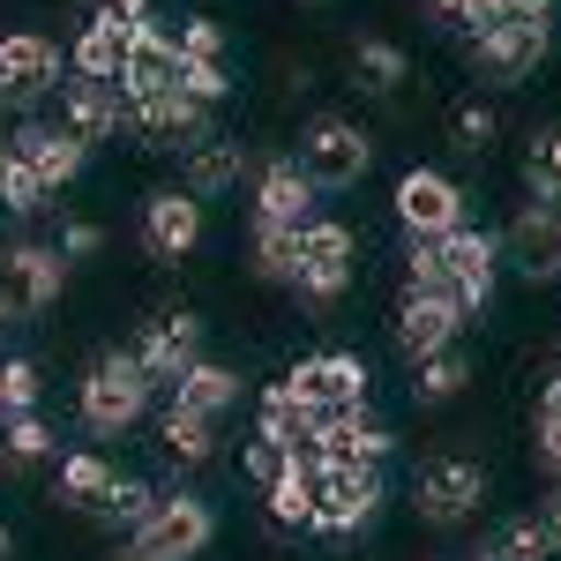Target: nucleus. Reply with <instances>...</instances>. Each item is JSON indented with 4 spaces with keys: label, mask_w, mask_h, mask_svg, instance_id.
Returning <instances> with one entry per match:
<instances>
[{
    "label": "nucleus",
    "mask_w": 561,
    "mask_h": 561,
    "mask_svg": "<svg viewBox=\"0 0 561 561\" xmlns=\"http://www.w3.org/2000/svg\"><path fill=\"white\" fill-rule=\"evenodd\" d=\"M173 38H180V60H225V53H232V38H225L217 15H187Z\"/></svg>",
    "instance_id": "a19ab883"
},
{
    "label": "nucleus",
    "mask_w": 561,
    "mask_h": 561,
    "mask_svg": "<svg viewBox=\"0 0 561 561\" xmlns=\"http://www.w3.org/2000/svg\"><path fill=\"white\" fill-rule=\"evenodd\" d=\"M389 449H397V434H389V420H375L367 404L322 420V434H314V457H322V465H389Z\"/></svg>",
    "instance_id": "aec40b11"
},
{
    "label": "nucleus",
    "mask_w": 561,
    "mask_h": 561,
    "mask_svg": "<svg viewBox=\"0 0 561 561\" xmlns=\"http://www.w3.org/2000/svg\"><path fill=\"white\" fill-rule=\"evenodd\" d=\"M128 45H135V15H113V8H90L76 45H68V68L90 76V83H121L128 68Z\"/></svg>",
    "instance_id": "a211bd4d"
},
{
    "label": "nucleus",
    "mask_w": 561,
    "mask_h": 561,
    "mask_svg": "<svg viewBox=\"0 0 561 561\" xmlns=\"http://www.w3.org/2000/svg\"><path fill=\"white\" fill-rule=\"evenodd\" d=\"M98 8H113V15H150V0H98Z\"/></svg>",
    "instance_id": "de8ad7c7"
},
{
    "label": "nucleus",
    "mask_w": 561,
    "mask_h": 561,
    "mask_svg": "<svg viewBox=\"0 0 561 561\" xmlns=\"http://www.w3.org/2000/svg\"><path fill=\"white\" fill-rule=\"evenodd\" d=\"M352 83L375 90V98L404 90V83H412V53H404V45H389V38H359V45H352Z\"/></svg>",
    "instance_id": "2f4dec72"
},
{
    "label": "nucleus",
    "mask_w": 561,
    "mask_h": 561,
    "mask_svg": "<svg viewBox=\"0 0 561 561\" xmlns=\"http://www.w3.org/2000/svg\"><path fill=\"white\" fill-rule=\"evenodd\" d=\"M472 561H554V547H547V531H539L531 517H517V524H502Z\"/></svg>",
    "instance_id": "58836bf2"
},
{
    "label": "nucleus",
    "mask_w": 561,
    "mask_h": 561,
    "mask_svg": "<svg viewBox=\"0 0 561 561\" xmlns=\"http://www.w3.org/2000/svg\"><path fill=\"white\" fill-rule=\"evenodd\" d=\"M554 375H561V367H554Z\"/></svg>",
    "instance_id": "603ef678"
},
{
    "label": "nucleus",
    "mask_w": 561,
    "mask_h": 561,
    "mask_svg": "<svg viewBox=\"0 0 561 561\" xmlns=\"http://www.w3.org/2000/svg\"><path fill=\"white\" fill-rule=\"evenodd\" d=\"M8 150H15V158H23V165H31L53 195H60L68 180H83V165H90V142H76L68 128H45V121H23Z\"/></svg>",
    "instance_id": "412c9836"
},
{
    "label": "nucleus",
    "mask_w": 561,
    "mask_h": 561,
    "mask_svg": "<svg viewBox=\"0 0 561 561\" xmlns=\"http://www.w3.org/2000/svg\"><path fill=\"white\" fill-rule=\"evenodd\" d=\"M494 135H502V113H494L486 98H457V105H449V142H457L465 158H486Z\"/></svg>",
    "instance_id": "f704fd0d"
},
{
    "label": "nucleus",
    "mask_w": 561,
    "mask_h": 561,
    "mask_svg": "<svg viewBox=\"0 0 561 561\" xmlns=\"http://www.w3.org/2000/svg\"><path fill=\"white\" fill-rule=\"evenodd\" d=\"M53 248H60L68 262H90L98 248H105V225H98V217H60V232H53Z\"/></svg>",
    "instance_id": "79ce46f5"
},
{
    "label": "nucleus",
    "mask_w": 561,
    "mask_h": 561,
    "mask_svg": "<svg viewBox=\"0 0 561 561\" xmlns=\"http://www.w3.org/2000/svg\"><path fill=\"white\" fill-rule=\"evenodd\" d=\"M531 457H539V472L561 486V420H539V442H531Z\"/></svg>",
    "instance_id": "c03bdc74"
},
{
    "label": "nucleus",
    "mask_w": 561,
    "mask_h": 561,
    "mask_svg": "<svg viewBox=\"0 0 561 561\" xmlns=\"http://www.w3.org/2000/svg\"><path fill=\"white\" fill-rule=\"evenodd\" d=\"M45 203H53V187H45L15 150H0V210H8V217H38Z\"/></svg>",
    "instance_id": "e433bc0d"
},
{
    "label": "nucleus",
    "mask_w": 561,
    "mask_h": 561,
    "mask_svg": "<svg viewBox=\"0 0 561 561\" xmlns=\"http://www.w3.org/2000/svg\"><path fill=\"white\" fill-rule=\"evenodd\" d=\"M300 457H307V449H300ZM285 465H293V449H277V442H262V434L248 442V449H240V472L255 479V486H270V479L285 472Z\"/></svg>",
    "instance_id": "37998d69"
},
{
    "label": "nucleus",
    "mask_w": 561,
    "mask_h": 561,
    "mask_svg": "<svg viewBox=\"0 0 561 561\" xmlns=\"http://www.w3.org/2000/svg\"><path fill=\"white\" fill-rule=\"evenodd\" d=\"M554 53V23H494V31H479L472 38V60H479V76H494V83H524L539 60Z\"/></svg>",
    "instance_id": "4468645a"
},
{
    "label": "nucleus",
    "mask_w": 561,
    "mask_h": 561,
    "mask_svg": "<svg viewBox=\"0 0 561 561\" xmlns=\"http://www.w3.org/2000/svg\"><path fill=\"white\" fill-rule=\"evenodd\" d=\"M307 217H314V180L293 165V158H270L255 173V225H285V232H300Z\"/></svg>",
    "instance_id": "5701e85b"
},
{
    "label": "nucleus",
    "mask_w": 561,
    "mask_h": 561,
    "mask_svg": "<svg viewBox=\"0 0 561 561\" xmlns=\"http://www.w3.org/2000/svg\"><path fill=\"white\" fill-rule=\"evenodd\" d=\"M60 90V45L38 31H8L0 38V105L8 113H31Z\"/></svg>",
    "instance_id": "1a4fd4ad"
},
{
    "label": "nucleus",
    "mask_w": 561,
    "mask_h": 561,
    "mask_svg": "<svg viewBox=\"0 0 561 561\" xmlns=\"http://www.w3.org/2000/svg\"><path fill=\"white\" fill-rule=\"evenodd\" d=\"M173 83H180V38L158 15H135V45H128V68H121V90L128 98H150V90H173Z\"/></svg>",
    "instance_id": "4be33fe9"
},
{
    "label": "nucleus",
    "mask_w": 561,
    "mask_h": 561,
    "mask_svg": "<svg viewBox=\"0 0 561 561\" xmlns=\"http://www.w3.org/2000/svg\"><path fill=\"white\" fill-rule=\"evenodd\" d=\"M255 277H270V285H300V232L255 225Z\"/></svg>",
    "instance_id": "c9c22d12"
},
{
    "label": "nucleus",
    "mask_w": 561,
    "mask_h": 561,
    "mask_svg": "<svg viewBox=\"0 0 561 561\" xmlns=\"http://www.w3.org/2000/svg\"><path fill=\"white\" fill-rule=\"evenodd\" d=\"M375 510H382V465H322L314 457V510H307L314 539H352L375 524Z\"/></svg>",
    "instance_id": "7ed1b4c3"
},
{
    "label": "nucleus",
    "mask_w": 561,
    "mask_h": 561,
    "mask_svg": "<svg viewBox=\"0 0 561 561\" xmlns=\"http://www.w3.org/2000/svg\"><path fill=\"white\" fill-rule=\"evenodd\" d=\"M0 293L23 307V314L60 307V293H68V255L53 240H8L0 248Z\"/></svg>",
    "instance_id": "9d476101"
},
{
    "label": "nucleus",
    "mask_w": 561,
    "mask_h": 561,
    "mask_svg": "<svg viewBox=\"0 0 561 561\" xmlns=\"http://www.w3.org/2000/svg\"><path fill=\"white\" fill-rule=\"evenodd\" d=\"M60 128L76 135V142H113V135L128 128V90L121 83H60Z\"/></svg>",
    "instance_id": "6ab92c4d"
},
{
    "label": "nucleus",
    "mask_w": 561,
    "mask_h": 561,
    "mask_svg": "<svg viewBox=\"0 0 561 561\" xmlns=\"http://www.w3.org/2000/svg\"><path fill=\"white\" fill-rule=\"evenodd\" d=\"M255 434L300 457V449H314V434H322V412H307L285 382H270V389H262V404H255Z\"/></svg>",
    "instance_id": "393cba45"
},
{
    "label": "nucleus",
    "mask_w": 561,
    "mask_h": 561,
    "mask_svg": "<svg viewBox=\"0 0 561 561\" xmlns=\"http://www.w3.org/2000/svg\"><path fill=\"white\" fill-rule=\"evenodd\" d=\"M128 128L150 135V150H187L210 135V105H195L187 90H150V98H128Z\"/></svg>",
    "instance_id": "dca6fc26"
},
{
    "label": "nucleus",
    "mask_w": 561,
    "mask_h": 561,
    "mask_svg": "<svg viewBox=\"0 0 561 561\" xmlns=\"http://www.w3.org/2000/svg\"><path fill=\"white\" fill-rule=\"evenodd\" d=\"M173 404L180 412H203V420H225V412L240 404V375H232L225 359H195L173 382Z\"/></svg>",
    "instance_id": "bb28decb"
},
{
    "label": "nucleus",
    "mask_w": 561,
    "mask_h": 561,
    "mask_svg": "<svg viewBox=\"0 0 561 561\" xmlns=\"http://www.w3.org/2000/svg\"><path fill=\"white\" fill-rule=\"evenodd\" d=\"M367 359L359 352H307L300 367L285 375V389L300 397L307 412H322V420H337V412H359L367 404Z\"/></svg>",
    "instance_id": "6e6552de"
},
{
    "label": "nucleus",
    "mask_w": 561,
    "mask_h": 561,
    "mask_svg": "<svg viewBox=\"0 0 561 561\" xmlns=\"http://www.w3.org/2000/svg\"><path fill=\"white\" fill-rule=\"evenodd\" d=\"M121 561H150V554H142V547H121Z\"/></svg>",
    "instance_id": "8fccbe9b"
},
{
    "label": "nucleus",
    "mask_w": 561,
    "mask_h": 561,
    "mask_svg": "<svg viewBox=\"0 0 561 561\" xmlns=\"http://www.w3.org/2000/svg\"><path fill=\"white\" fill-rule=\"evenodd\" d=\"M15 322H23V307H15L8 293H0V330H15Z\"/></svg>",
    "instance_id": "09e8293b"
},
{
    "label": "nucleus",
    "mask_w": 561,
    "mask_h": 561,
    "mask_svg": "<svg viewBox=\"0 0 561 561\" xmlns=\"http://www.w3.org/2000/svg\"><path fill=\"white\" fill-rule=\"evenodd\" d=\"M472 382V352L465 345H442L427 359H412V404H449V397H465Z\"/></svg>",
    "instance_id": "c756f323"
},
{
    "label": "nucleus",
    "mask_w": 561,
    "mask_h": 561,
    "mask_svg": "<svg viewBox=\"0 0 561 561\" xmlns=\"http://www.w3.org/2000/svg\"><path fill=\"white\" fill-rule=\"evenodd\" d=\"M210 539H217V510L203 494H158V510L142 517L128 547H142L150 561H195Z\"/></svg>",
    "instance_id": "423d86ee"
},
{
    "label": "nucleus",
    "mask_w": 561,
    "mask_h": 561,
    "mask_svg": "<svg viewBox=\"0 0 561 561\" xmlns=\"http://www.w3.org/2000/svg\"><path fill=\"white\" fill-rule=\"evenodd\" d=\"M45 397V367L31 352H15V359H0V420H15V412H38Z\"/></svg>",
    "instance_id": "4c0bfd02"
},
{
    "label": "nucleus",
    "mask_w": 561,
    "mask_h": 561,
    "mask_svg": "<svg viewBox=\"0 0 561 561\" xmlns=\"http://www.w3.org/2000/svg\"><path fill=\"white\" fill-rule=\"evenodd\" d=\"M524 187L539 210H561V128H539L524 150Z\"/></svg>",
    "instance_id": "473e14b6"
},
{
    "label": "nucleus",
    "mask_w": 561,
    "mask_h": 561,
    "mask_svg": "<svg viewBox=\"0 0 561 561\" xmlns=\"http://www.w3.org/2000/svg\"><path fill=\"white\" fill-rule=\"evenodd\" d=\"M502 262L531 277V285H554L561 277V210H539V203H524L510 217V232H502Z\"/></svg>",
    "instance_id": "f3484780"
},
{
    "label": "nucleus",
    "mask_w": 561,
    "mask_h": 561,
    "mask_svg": "<svg viewBox=\"0 0 561 561\" xmlns=\"http://www.w3.org/2000/svg\"><path fill=\"white\" fill-rule=\"evenodd\" d=\"M494 285H502V240L479 232V225L442 232V293L465 307V314H479V307L494 300Z\"/></svg>",
    "instance_id": "0eeeda50"
},
{
    "label": "nucleus",
    "mask_w": 561,
    "mask_h": 561,
    "mask_svg": "<svg viewBox=\"0 0 561 561\" xmlns=\"http://www.w3.org/2000/svg\"><path fill=\"white\" fill-rule=\"evenodd\" d=\"M479 502H486V472H479L472 457H427V465L412 472V510H420V524H434V531L472 524Z\"/></svg>",
    "instance_id": "39448f33"
},
{
    "label": "nucleus",
    "mask_w": 561,
    "mask_h": 561,
    "mask_svg": "<svg viewBox=\"0 0 561 561\" xmlns=\"http://www.w3.org/2000/svg\"><path fill=\"white\" fill-rule=\"evenodd\" d=\"M150 510H158V486H150V479H113V494H105L98 524H105V531H121V539H135Z\"/></svg>",
    "instance_id": "72a5a7b5"
},
{
    "label": "nucleus",
    "mask_w": 561,
    "mask_h": 561,
    "mask_svg": "<svg viewBox=\"0 0 561 561\" xmlns=\"http://www.w3.org/2000/svg\"><path fill=\"white\" fill-rule=\"evenodd\" d=\"M531 524L547 531V547L561 554V486H547V494H539V510H531Z\"/></svg>",
    "instance_id": "a18cd8bd"
},
{
    "label": "nucleus",
    "mask_w": 561,
    "mask_h": 561,
    "mask_svg": "<svg viewBox=\"0 0 561 561\" xmlns=\"http://www.w3.org/2000/svg\"><path fill=\"white\" fill-rule=\"evenodd\" d=\"M240 173H248V142H240V135L210 128L203 142H187V195H195V203H203V195H232Z\"/></svg>",
    "instance_id": "b1692460"
},
{
    "label": "nucleus",
    "mask_w": 561,
    "mask_h": 561,
    "mask_svg": "<svg viewBox=\"0 0 561 561\" xmlns=\"http://www.w3.org/2000/svg\"><path fill=\"white\" fill-rule=\"evenodd\" d=\"M203 248V203L187 187H158L142 203V255L150 262H187Z\"/></svg>",
    "instance_id": "2eb2a0df"
},
{
    "label": "nucleus",
    "mask_w": 561,
    "mask_h": 561,
    "mask_svg": "<svg viewBox=\"0 0 561 561\" xmlns=\"http://www.w3.org/2000/svg\"><path fill=\"white\" fill-rule=\"evenodd\" d=\"M352 270H359V232L345 217H307L300 225V293L307 307H337L352 293Z\"/></svg>",
    "instance_id": "20e7f679"
},
{
    "label": "nucleus",
    "mask_w": 561,
    "mask_h": 561,
    "mask_svg": "<svg viewBox=\"0 0 561 561\" xmlns=\"http://www.w3.org/2000/svg\"><path fill=\"white\" fill-rule=\"evenodd\" d=\"M397 225H404L412 240H442V232H457V225H465V187H457L449 173L412 165V173L397 180Z\"/></svg>",
    "instance_id": "9b49d317"
},
{
    "label": "nucleus",
    "mask_w": 561,
    "mask_h": 561,
    "mask_svg": "<svg viewBox=\"0 0 561 561\" xmlns=\"http://www.w3.org/2000/svg\"><path fill=\"white\" fill-rule=\"evenodd\" d=\"M8 547H15V539H8V524H0V561H8Z\"/></svg>",
    "instance_id": "3c124183"
},
{
    "label": "nucleus",
    "mask_w": 561,
    "mask_h": 561,
    "mask_svg": "<svg viewBox=\"0 0 561 561\" xmlns=\"http://www.w3.org/2000/svg\"><path fill=\"white\" fill-rule=\"evenodd\" d=\"M113 465L98 457V449H76V457H60V479H53V502L60 510H76V517H98L105 510V494H113Z\"/></svg>",
    "instance_id": "a878e982"
},
{
    "label": "nucleus",
    "mask_w": 561,
    "mask_h": 561,
    "mask_svg": "<svg viewBox=\"0 0 561 561\" xmlns=\"http://www.w3.org/2000/svg\"><path fill=\"white\" fill-rule=\"evenodd\" d=\"M158 442H165V457H173L180 472H203V465H217V420H203V412H180V404H165Z\"/></svg>",
    "instance_id": "c85d7f7f"
},
{
    "label": "nucleus",
    "mask_w": 561,
    "mask_h": 561,
    "mask_svg": "<svg viewBox=\"0 0 561 561\" xmlns=\"http://www.w3.org/2000/svg\"><path fill=\"white\" fill-rule=\"evenodd\" d=\"M53 449H60V442H53V427H45L38 412H15V420H0V472H8V479L38 472Z\"/></svg>",
    "instance_id": "7c9ffc66"
},
{
    "label": "nucleus",
    "mask_w": 561,
    "mask_h": 561,
    "mask_svg": "<svg viewBox=\"0 0 561 561\" xmlns=\"http://www.w3.org/2000/svg\"><path fill=\"white\" fill-rule=\"evenodd\" d=\"M434 15H449V23H465V8H472V0H427Z\"/></svg>",
    "instance_id": "49530a36"
},
{
    "label": "nucleus",
    "mask_w": 561,
    "mask_h": 561,
    "mask_svg": "<svg viewBox=\"0 0 561 561\" xmlns=\"http://www.w3.org/2000/svg\"><path fill=\"white\" fill-rule=\"evenodd\" d=\"M457 337H465V307L449 293H434V285H404V300H397V352L427 359V352L457 345Z\"/></svg>",
    "instance_id": "f8f14e48"
},
{
    "label": "nucleus",
    "mask_w": 561,
    "mask_h": 561,
    "mask_svg": "<svg viewBox=\"0 0 561 561\" xmlns=\"http://www.w3.org/2000/svg\"><path fill=\"white\" fill-rule=\"evenodd\" d=\"M180 90L195 105H225L232 98V60H180Z\"/></svg>",
    "instance_id": "ea45409f"
},
{
    "label": "nucleus",
    "mask_w": 561,
    "mask_h": 561,
    "mask_svg": "<svg viewBox=\"0 0 561 561\" xmlns=\"http://www.w3.org/2000/svg\"><path fill=\"white\" fill-rule=\"evenodd\" d=\"M293 165L314 180V195H345V187H359L367 165H375V135L359 128V121H345V113H314L300 128Z\"/></svg>",
    "instance_id": "f257e3e1"
},
{
    "label": "nucleus",
    "mask_w": 561,
    "mask_h": 561,
    "mask_svg": "<svg viewBox=\"0 0 561 561\" xmlns=\"http://www.w3.org/2000/svg\"><path fill=\"white\" fill-rule=\"evenodd\" d=\"M76 412H83L90 434H128L142 412H150V375H142V359L135 352H98L83 367V389H76Z\"/></svg>",
    "instance_id": "f03ea898"
},
{
    "label": "nucleus",
    "mask_w": 561,
    "mask_h": 561,
    "mask_svg": "<svg viewBox=\"0 0 561 561\" xmlns=\"http://www.w3.org/2000/svg\"><path fill=\"white\" fill-rule=\"evenodd\" d=\"M262 510H270V524H277V531H307V510H314V449H307V457H293L285 472L262 486Z\"/></svg>",
    "instance_id": "cd10ccee"
},
{
    "label": "nucleus",
    "mask_w": 561,
    "mask_h": 561,
    "mask_svg": "<svg viewBox=\"0 0 561 561\" xmlns=\"http://www.w3.org/2000/svg\"><path fill=\"white\" fill-rule=\"evenodd\" d=\"M135 359H142L150 389H173L180 375L203 359V322H195L187 307H165L158 322H142V345H135Z\"/></svg>",
    "instance_id": "ddd939ff"
}]
</instances>
